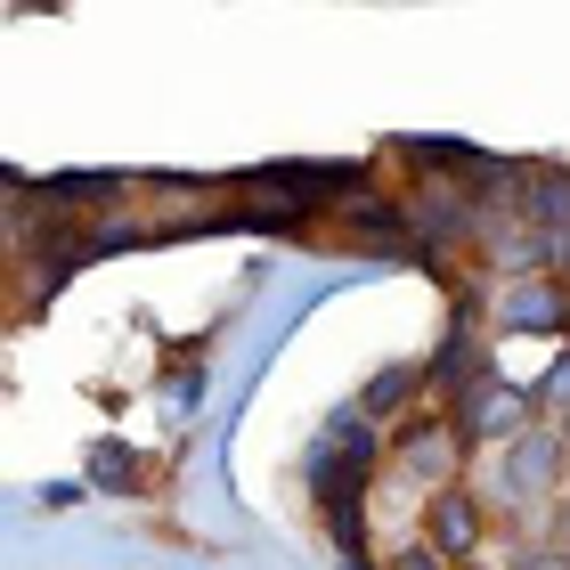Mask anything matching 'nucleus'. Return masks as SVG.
<instances>
[{
	"label": "nucleus",
	"mask_w": 570,
	"mask_h": 570,
	"mask_svg": "<svg viewBox=\"0 0 570 570\" xmlns=\"http://www.w3.org/2000/svg\"><path fill=\"white\" fill-rule=\"evenodd\" d=\"M481 498L498 505V522H513V513H554L570 498V440L554 424L513 432L505 449L481 456Z\"/></svg>",
	"instance_id": "1"
},
{
	"label": "nucleus",
	"mask_w": 570,
	"mask_h": 570,
	"mask_svg": "<svg viewBox=\"0 0 570 570\" xmlns=\"http://www.w3.org/2000/svg\"><path fill=\"white\" fill-rule=\"evenodd\" d=\"M383 570H449V562H440V554L424 547V538H407L400 554H383Z\"/></svg>",
	"instance_id": "10"
},
{
	"label": "nucleus",
	"mask_w": 570,
	"mask_h": 570,
	"mask_svg": "<svg viewBox=\"0 0 570 570\" xmlns=\"http://www.w3.org/2000/svg\"><path fill=\"white\" fill-rule=\"evenodd\" d=\"M90 481H98V489H139V464L115 456V449H98V456H90Z\"/></svg>",
	"instance_id": "8"
},
{
	"label": "nucleus",
	"mask_w": 570,
	"mask_h": 570,
	"mask_svg": "<svg viewBox=\"0 0 570 570\" xmlns=\"http://www.w3.org/2000/svg\"><path fill=\"white\" fill-rule=\"evenodd\" d=\"M538 538H547V547H554V554L570 562V498H562V505L547 513V530H538Z\"/></svg>",
	"instance_id": "11"
},
{
	"label": "nucleus",
	"mask_w": 570,
	"mask_h": 570,
	"mask_svg": "<svg viewBox=\"0 0 570 570\" xmlns=\"http://www.w3.org/2000/svg\"><path fill=\"white\" fill-rule=\"evenodd\" d=\"M424 375H432V367H407V358H400V367H383V375L367 383V392H358V407H367V416H407V407H416V400L432 392Z\"/></svg>",
	"instance_id": "6"
},
{
	"label": "nucleus",
	"mask_w": 570,
	"mask_h": 570,
	"mask_svg": "<svg viewBox=\"0 0 570 570\" xmlns=\"http://www.w3.org/2000/svg\"><path fill=\"white\" fill-rule=\"evenodd\" d=\"M416 538H424V547L449 562V570H473L481 547L498 538V505L481 498V481H456V489H440V498H424Z\"/></svg>",
	"instance_id": "3"
},
{
	"label": "nucleus",
	"mask_w": 570,
	"mask_h": 570,
	"mask_svg": "<svg viewBox=\"0 0 570 570\" xmlns=\"http://www.w3.org/2000/svg\"><path fill=\"white\" fill-rule=\"evenodd\" d=\"M498 326L505 334H562L570 326V277L562 269H522L498 294Z\"/></svg>",
	"instance_id": "5"
},
{
	"label": "nucleus",
	"mask_w": 570,
	"mask_h": 570,
	"mask_svg": "<svg viewBox=\"0 0 570 570\" xmlns=\"http://www.w3.org/2000/svg\"><path fill=\"white\" fill-rule=\"evenodd\" d=\"M449 416H456V432H464V449H505L513 432H530L538 424V392H513V383H498V375H481L464 400H449Z\"/></svg>",
	"instance_id": "4"
},
{
	"label": "nucleus",
	"mask_w": 570,
	"mask_h": 570,
	"mask_svg": "<svg viewBox=\"0 0 570 570\" xmlns=\"http://www.w3.org/2000/svg\"><path fill=\"white\" fill-rule=\"evenodd\" d=\"M473 570H481V562H473Z\"/></svg>",
	"instance_id": "12"
},
{
	"label": "nucleus",
	"mask_w": 570,
	"mask_h": 570,
	"mask_svg": "<svg viewBox=\"0 0 570 570\" xmlns=\"http://www.w3.org/2000/svg\"><path fill=\"white\" fill-rule=\"evenodd\" d=\"M538 424H554V432L570 440V351L554 358V375L538 383Z\"/></svg>",
	"instance_id": "7"
},
{
	"label": "nucleus",
	"mask_w": 570,
	"mask_h": 570,
	"mask_svg": "<svg viewBox=\"0 0 570 570\" xmlns=\"http://www.w3.org/2000/svg\"><path fill=\"white\" fill-rule=\"evenodd\" d=\"M464 432H456V416L449 407H424V416H407L400 424V440L383 449V473H392L400 489H416V505L424 498H440V489H456L464 481Z\"/></svg>",
	"instance_id": "2"
},
{
	"label": "nucleus",
	"mask_w": 570,
	"mask_h": 570,
	"mask_svg": "<svg viewBox=\"0 0 570 570\" xmlns=\"http://www.w3.org/2000/svg\"><path fill=\"white\" fill-rule=\"evenodd\" d=\"M513 570H570V562L547 547V538H513Z\"/></svg>",
	"instance_id": "9"
}]
</instances>
